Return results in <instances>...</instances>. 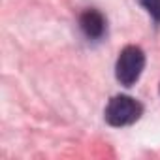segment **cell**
Masks as SVG:
<instances>
[{
	"mask_svg": "<svg viewBox=\"0 0 160 160\" xmlns=\"http://www.w3.org/2000/svg\"><path fill=\"white\" fill-rule=\"evenodd\" d=\"M79 28L81 32L89 38V40H102L106 30H108V23H106V17L102 12L94 10V8H89L85 10L81 15H79Z\"/></svg>",
	"mask_w": 160,
	"mask_h": 160,
	"instance_id": "cell-3",
	"label": "cell"
},
{
	"mask_svg": "<svg viewBox=\"0 0 160 160\" xmlns=\"http://www.w3.org/2000/svg\"><path fill=\"white\" fill-rule=\"evenodd\" d=\"M145 68V53L138 45H126L115 64V75L117 81L124 87L136 85V81L141 77Z\"/></svg>",
	"mask_w": 160,
	"mask_h": 160,
	"instance_id": "cell-2",
	"label": "cell"
},
{
	"mask_svg": "<svg viewBox=\"0 0 160 160\" xmlns=\"http://www.w3.org/2000/svg\"><path fill=\"white\" fill-rule=\"evenodd\" d=\"M141 115H143V106H141V102H138L136 98L126 96V94H117V96H113V98L108 102L106 111H104L106 122L111 124V126H115V128L134 124Z\"/></svg>",
	"mask_w": 160,
	"mask_h": 160,
	"instance_id": "cell-1",
	"label": "cell"
},
{
	"mask_svg": "<svg viewBox=\"0 0 160 160\" xmlns=\"http://www.w3.org/2000/svg\"><path fill=\"white\" fill-rule=\"evenodd\" d=\"M139 4L145 8V12L154 19V23L160 25V0H139Z\"/></svg>",
	"mask_w": 160,
	"mask_h": 160,
	"instance_id": "cell-4",
	"label": "cell"
}]
</instances>
